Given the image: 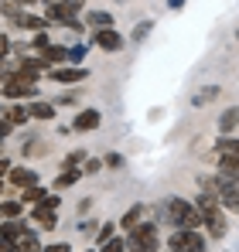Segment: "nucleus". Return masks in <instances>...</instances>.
Returning a JSON list of instances; mask_svg holds the SVG:
<instances>
[{
    "mask_svg": "<svg viewBox=\"0 0 239 252\" xmlns=\"http://www.w3.org/2000/svg\"><path fill=\"white\" fill-rule=\"evenodd\" d=\"M195 208L201 215V228L208 232V239H222L226 232H229V211L219 205V198H215V191L212 188H205L199 198H195Z\"/></svg>",
    "mask_w": 239,
    "mask_h": 252,
    "instance_id": "obj_1",
    "label": "nucleus"
},
{
    "mask_svg": "<svg viewBox=\"0 0 239 252\" xmlns=\"http://www.w3.org/2000/svg\"><path fill=\"white\" fill-rule=\"evenodd\" d=\"M201 188H212L215 191V198H219V205L226 211H236L239 215V181L236 177H229V174H215V177H199Z\"/></svg>",
    "mask_w": 239,
    "mask_h": 252,
    "instance_id": "obj_2",
    "label": "nucleus"
},
{
    "mask_svg": "<svg viewBox=\"0 0 239 252\" xmlns=\"http://www.w3.org/2000/svg\"><path fill=\"white\" fill-rule=\"evenodd\" d=\"M164 221H171L174 228H201V215L195 208V201H185V198L164 201Z\"/></svg>",
    "mask_w": 239,
    "mask_h": 252,
    "instance_id": "obj_3",
    "label": "nucleus"
},
{
    "mask_svg": "<svg viewBox=\"0 0 239 252\" xmlns=\"http://www.w3.org/2000/svg\"><path fill=\"white\" fill-rule=\"evenodd\" d=\"M160 239H158V221H140L126 232V252H158Z\"/></svg>",
    "mask_w": 239,
    "mask_h": 252,
    "instance_id": "obj_4",
    "label": "nucleus"
},
{
    "mask_svg": "<svg viewBox=\"0 0 239 252\" xmlns=\"http://www.w3.org/2000/svg\"><path fill=\"white\" fill-rule=\"evenodd\" d=\"M208 239L201 235L199 228H174L171 239H167V249L171 252H205Z\"/></svg>",
    "mask_w": 239,
    "mask_h": 252,
    "instance_id": "obj_5",
    "label": "nucleus"
},
{
    "mask_svg": "<svg viewBox=\"0 0 239 252\" xmlns=\"http://www.w3.org/2000/svg\"><path fill=\"white\" fill-rule=\"evenodd\" d=\"M44 17H51V21H58V24H65L69 31H82V21L62 3V0H48L44 3Z\"/></svg>",
    "mask_w": 239,
    "mask_h": 252,
    "instance_id": "obj_6",
    "label": "nucleus"
},
{
    "mask_svg": "<svg viewBox=\"0 0 239 252\" xmlns=\"http://www.w3.org/2000/svg\"><path fill=\"white\" fill-rule=\"evenodd\" d=\"M7 21H10L14 28H24V31H31V34H35V31H48V17H41V14H28L24 7H21V10H14Z\"/></svg>",
    "mask_w": 239,
    "mask_h": 252,
    "instance_id": "obj_7",
    "label": "nucleus"
},
{
    "mask_svg": "<svg viewBox=\"0 0 239 252\" xmlns=\"http://www.w3.org/2000/svg\"><path fill=\"white\" fill-rule=\"evenodd\" d=\"M92 44H99L103 51H120L126 41H123V34H120L117 28H96L92 31Z\"/></svg>",
    "mask_w": 239,
    "mask_h": 252,
    "instance_id": "obj_8",
    "label": "nucleus"
},
{
    "mask_svg": "<svg viewBox=\"0 0 239 252\" xmlns=\"http://www.w3.org/2000/svg\"><path fill=\"white\" fill-rule=\"evenodd\" d=\"M7 181H10V188H17V191L35 188V184H38V170H31V167H10V170H7Z\"/></svg>",
    "mask_w": 239,
    "mask_h": 252,
    "instance_id": "obj_9",
    "label": "nucleus"
},
{
    "mask_svg": "<svg viewBox=\"0 0 239 252\" xmlns=\"http://www.w3.org/2000/svg\"><path fill=\"white\" fill-rule=\"evenodd\" d=\"M89 72L82 68V65H72V68H48V79L58 85H72V82H82Z\"/></svg>",
    "mask_w": 239,
    "mask_h": 252,
    "instance_id": "obj_10",
    "label": "nucleus"
},
{
    "mask_svg": "<svg viewBox=\"0 0 239 252\" xmlns=\"http://www.w3.org/2000/svg\"><path fill=\"white\" fill-rule=\"evenodd\" d=\"M99 123H103L99 109H82L79 116L72 120V129H76V133H89V129H99Z\"/></svg>",
    "mask_w": 239,
    "mask_h": 252,
    "instance_id": "obj_11",
    "label": "nucleus"
},
{
    "mask_svg": "<svg viewBox=\"0 0 239 252\" xmlns=\"http://www.w3.org/2000/svg\"><path fill=\"white\" fill-rule=\"evenodd\" d=\"M31 218H35V221H38L41 228H44V232H51V228H55V225H58V215H55V208H48V205H35V211H31Z\"/></svg>",
    "mask_w": 239,
    "mask_h": 252,
    "instance_id": "obj_12",
    "label": "nucleus"
},
{
    "mask_svg": "<svg viewBox=\"0 0 239 252\" xmlns=\"http://www.w3.org/2000/svg\"><path fill=\"white\" fill-rule=\"evenodd\" d=\"M41 62H44L48 68H55V65L69 62V48H65V44H48V48L41 51Z\"/></svg>",
    "mask_w": 239,
    "mask_h": 252,
    "instance_id": "obj_13",
    "label": "nucleus"
},
{
    "mask_svg": "<svg viewBox=\"0 0 239 252\" xmlns=\"http://www.w3.org/2000/svg\"><path fill=\"white\" fill-rule=\"evenodd\" d=\"M24 232V221L21 218H3L0 221V239H7V242H17V235Z\"/></svg>",
    "mask_w": 239,
    "mask_h": 252,
    "instance_id": "obj_14",
    "label": "nucleus"
},
{
    "mask_svg": "<svg viewBox=\"0 0 239 252\" xmlns=\"http://www.w3.org/2000/svg\"><path fill=\"white\" fill-rule=\"evenodd\" d=\"M14 252H41V242H38V235L24 228V232L17 235V242H14Z\"/></svg>",
    "mask_w": 239,
    "mask_h": 252,
    "instance_id": "obj_15",
    "label": "nucleus"
},
{
    "mask_svg": "<svg viewBox=\"0 0 239 252\" xmlns=\"http://www.w3.org/2000/svg\"><path fill=\"white\" fill-rule=\"evenodd\" d=\"M215 164L222 174H229V177H236L239 181V157L236 154H215Z\"/></svg>",
    "mask_w": 239,
    "mask_h": 252,
    "instance_id": "obj_16",
    "label": "nucleus"
},
{
    "mask_svg": "<svg viewBox=\"0 0 239 252\" xmlns=\"http://www.w3.org/2000/svg\"><path fill=\"white\" fill-rule=\"evenodd\" d=\"M28 116H31V120H55V106L44 102V99H35V102L28 106Z\"/></svg>",
    "mask_w": 239,
    "mask_h": 252,
    "instance_id": "obj_17",
    "label": "nucleus"
},
{
    "mask_svg": "<svg viewBox=\"0 0 239 252\" xmlns=\"http://www.w3.org/2000/svg\"><path fill=\"white\" fill-rule=\"evenodd\" d=\"M236 126H239V109L233 106V109H226V113L219 116V133H222V136H229Z\"/></svg>",
    "mask_w": 239,
    "mask_h": 252,
    "instance_id": "obj_18",
    "label": "nucleus"
},
{
    "mask_svg": "<svg viewBox=\"0 0 239 252\" xmlns=\"http://www.w3.org/2000/svg\"><path fill=\"white\" fill-rule=\"evenodd\" d=\"M144 205H133V208L126 211V215H123V218H120V228H123V232H130V228H133V225H140V221H144Z\"/></svg>",
    "mask_w": 239,
    "mask_h": 252,
    "instance_id": "obj_19",
    "label": "nucleus"
},
{
    "mask_svg": "<svg viewBox=\"0 0 239 252\" xmlns=\"http://www.w3.org/2000/svg\"><path fill=\"white\" fill-rule=\"evenodd\" d=\"M85 24L89 28H113V14L110 10H89L85 14Z\"/></svg>",
    "mask_w": 239,
    "mask_h": 252,
    "instance_id": "obj_20",
    "label": "nucleus"
},
{
    "mask_svg": "<svg viewBox=\"0 0 239 252\" xmlns=\"http://www.w3.org/2000/svg\"><path fill=\"white\" fill-rule=\"evenodd\" d=\"M215 154H236L239 157V136H233V133L229 136H219L215 140Z\"/></svg>",
    "mask_w": 239,
    "mask_h": 252,
    "instance_id": "obj_21",
    "label": "nucleus"
},
{
    "mask_svg": "<svg viewBox=\"0 0 239 252\" xmlns=\"http://www.w3.org/2000/svg\"><path fill=\"white\" fill-rule=\"evenodd\" d=\"M82 177V170L79 167H72V170H62L58 177H55V191H62V188H72L76 181Z\"/></svg>",
    "mask_w": 239,
    "mask_h": 252,
    "instance_id": "obj_22",
    "label": "nucleus"
},
{
    "mask_svg": "<svg viewBox=\"0 0 239 252\" xmlns=\"http://www.w3.org/2000/svg\"><path fill=\"white\" fill-rule=\"evenodd\" d=\"M28 120H31V116H28V106L17 102V106L7 109V123H10V126H21V123H28Z\"/></svg>",
    "mask_w": 239,
    "mask_h": 252,
    "instance_id": "obj_23",
    "label": "nucleus"
},
{
    "mask_svg": "<svg viewBox=\"0 0 239 252\" xmlns=\"http://www.w3.org/2000/svg\"><path fill=\"white\" fill-rule=\"evenodd\" d=\"M21 211H24V201L17 198V201H3L0 205V218H21Z\"/></svg>",
    "mask_w": 239,
    "mask_h": 252,
    "instance_id": "obj_24",
    "label": "nucleus"
},
{
    "mask_svg": "<svg viewBox=\"0 0 239 252\" xmlns=\"http://www.w3.org/2000/svg\"><path fill=\"white\" fill-rule=\"evenodd\" d=\"M99 252H126V239H123V235H113L110 242L99 246Z\"/></svg>",
    "mask_w": 239,
    "mask_h": 252,
    "instance_id": "obj_25",
    "label": "nucleus"
},
{
    "mask_svg": "<svg viewBox=\"0 0 239 252\" xmlns=\"http://www.w3.org/2000/svg\"><path fill=\"white\" fill-rule=\"evenodd\" d=\"M21 201H35V205H38V201H44V191H41L38 184H35V188H24V191H21Z\"/></svg>",
    "mask_w": 239,
    "mask_h": 252,
    "instance_id": "obj_26",
    "label": "nucleus"
},
{
    "mask_svg": "<svg viewBox=\"0 0 239 252\" xmlns=\"http://www.w3.org/2000/svg\"><path fill=\"white\" fill-rule=\"evenodd\" d=\"M215 95H219V85H208V89H201L199 95H195V99H192V106H201V102H205V99H215Z\"/></svg>",
    "mask_w": 239,
    "mask_h": 252,
    "instance_id": "obj_27",
    "label": "nucleus"
},
{
    "mask_svg": "<svg viewBox=\"0 0 239 252\" xmlns=\"http://www.w3.org/2000/svg\"><path fill=\"white\" fill-rule=\"evenodd\" d=\"M151 28H154V21H140V24H137V31H133V41H144V38L151 34Z\"/></svg>",
    "mask_w": 239,
    "mask_h": 252,
    "instance_id": "obj_28",
    "label": "nucleus"
},
{
    "mask_svg": "<svg viewBox=\"0 0 239 252\" xmlns=\"http://www.w3.org/2000/svg\"><path fill=\"white\" fill-rule=\"evenodd\" d=\"M82 58H85V48H82V44L69 48V65H82Z\"/></svg>",
    "mask_w": 239,
    "mask_h": 252,
    "instance_id": "obj_29",
    "label": "nucleus"
},
{
    "mask_svg": "<svg viewBox=\"0 0 239 252\" xmlns=\"http://www.w3.org/2000/svg\"><path fill=\"white\" fill-rule=\"evenodd\" d=\"M21 3H24V0H0V10H3V14L10 17L14 10H21Z\"/></svg>",
    "mask_w": 239,
    "mask_h": 252,
    "instance_id": "obj_30",
    "label": "nucleus"
},
{
    "mask_svg": "<svg viewBox=\"0 0 239 252\" xmlns=\"http://www.w3.org/2000/svg\"><path fill=\"white\" fill-rule=\"evenodd\" d=\"M48 31H35V51H44V48H48Z\"/></svg>",
    "mask_w": 239,
    "mask_h": 252,
    "instance_id": "obj_31",
    "label": "nucleus"
},
{
    "mask_svg": "<svg viewBox=\"0 0 239 252\" xmlns=\"http://www.w3.org/2000/svg\"><path fill=\"white\" fill-rule=\"evenodd\" d=\"M110 239H113V225H103L99 235H96V246H103V242H110Z\"/></svg>",
    "mask_w": 239,
    "mask_h": 252,
    "instance_id": "obj_32",
    "label": "nucleus"
},
{
    "mask_svg": "<svg viewBox=\"0 0 239 252\" xmlns=\"http://www.w3.org/2000/svg\"><path fill=\"white\" fill-rule=\"evenodd\" d=\"M103 164H106V167H123V157H120V154H106Z\"/></svg>",
    "mask_w": 239,
    "mask_h": 252,
    "instance_id": "obj_33",
    "label": "nucleus"
},
{
    "mask_svg": "<svg viewBox=\"0 0 239 252\" xmlns=\"http://www.w3.org/2000/svg\"><path fill=\"white\" fill-rule=\"evenodd\" d=\"M7 55H10V38H7V34H0V62H3Z\"/></svg>",
    "mask_w": 239,
    "mask_h": 252,
    "instance_id": "obj_34",
    "label": "nucleus"
},
{
    "mask_svg": "<svg viewBox=\"0 0 239 252\" xmlns=\"http://www.w3.org/2000/svg\"><path fill=\"white\" fill-rule=\"evenodd\" d=\"M41 252H72V249H69L65 242H51V246H44Z\"/></svg>",
    "mask_w": 239,
    "mask_h": 252,
    "instance_id": "obj_35",
    "label": "nucleus"
},
{
    "mask_svg": "<svg viewBox=\"0 0 239 252\" xmlns=\"http://www.w3.org/2000/svg\"><path fill=\"white\" fill-rule=\"evenodd\" d=\"M62 3H65V7H69L72 14H79L82 7H85V0H62Z\"/></svg>",
    "mask_w": 239,
    "mask_h": 252,
    "instance_id": "obj_36",
    "label": "nucleus"
},
{
    "mask_svg": "<svg viewBox=\"0 0 239 252\" xmlns=\"http://www.w3.org/2000/svg\"><path fill=\"white\" fill-rule=\"evenodd\" d=\"M99 167H103V164H99V157H92V160H89V164L82 167V174H96Z\"/></svg>",
    "mask_w": 239,
    "mask_h": 252,
    "instance_id": "obj_37",
    "label": "nucleus"
},
{
    "mask_svg": "<svg viewBox=\"0 0 239 252\" xmlns=\"http://www.w3.org/2000/svg\"><path fill=\"white\" fill-rule=\"evenodd\" d=\"M41 205H48V208L58 211V194H44V201H41Z\"/></svg>",
    "mask_w": 239,
    "mask_h": 252,
    "instance_id": "obj_38",
    "label": "nucleus"
},
{
    "mask_svg": "<svg viewBox=\"0 0 239 252\" xmlns=\"http://www.w3.org/2000/svg\"><path fill=\"white\" fill-rule=\"evenodd\" d=\"M7 170H10V160H7V157H0V177H7Z\"/></svg>",
    "mask_w": 239,
    "mask_h": 252,
    "instance_id": "obj_39",
    "label": "nucleus"
},
{
    "mask_svg": "<svg viewBox=\"0 0 239 252\" xmlns=\"http://www.w3.org/2000/svg\"><path fill=\"white\" fill-rule=\"evenodd\" d=\"M167 7H171V10H181V7H185V0H167Z\"/></svg>",
    "mask_w": 239,
    "mask_h": 252,
    "instance_id": "obj_40",
    "label": "nucleus"
},
{
    "mask_svg": "<svg viewBox=\"0 0 239 252\" xmlns=\"http://www.w3.org/2000/svg\"><path fill=\"white\" fill-rule=\"evenodd\" d=\"M7 133H10V123H0V140H3Z\"/></svg>",
    "mask_w": 239,
    "mask_h": 252,
    "instance_id": "obj_41",
    "label": "nucleus"
},
{
    "mask_svg": "<svg viewBox=\"0 0 239 252\" xmlns=\"http://www.w3.org/2000/svg\"><path fill=\"white\" fill-rule=\"evenodd\" d=\"M24 3H48V0H24Z\"/></svg>",
    "mask_w": 239,
    "mask_h": 252,
    "instance_id": "obj_42",
    "label": "nucleus"
},
{
    "mask_svg": "<svg viewBox=\"0 0 239 252\" xmlns=\"http://www.w3.org/2000/svg\"><path fill=\"white\" fill-rule=\"evenodd\" d=\"M0 194H3V181H0Z\"/></svg>",
    "mask_w": 239,
    "mask_h": 252,
    "instance_id": "obj_43",
    "label": "nucleus"
},
{
    "mask_svg": "<svg viewBox=\"0 0 239 252\" xmlns=\"http://www.w3.org/2000/svg\"><path fill=\"white\" fill-rule=\"evenodd\" d=\"M236 38H239V31H236Z\"/></svg>",
    "mask_w": 239,
    "mask_h": 252,
    "instance_id": "obj_44",
    "label": "nucleus"
},
{
    "mask_svg": "<svg viewBox=\"0 0 239 252\" xmlns=\"http://www.w3.org/2000/svg\"><path fill=\"white\" fill-rule=\"evenodd\" d=\"M89 252H96V249H89Z\"/></svg>",
    "mask_w": 239,
    "mask_h": 252,
    "instance_id": "obj_45",
    "label": "nucleus"
},
{
    "mask_svg": "<svg viewBox=\"0 0 239 252\" xmlns=\"http://www.w3.org/2000/svg\"><path fill=\"white\" fill-rule=\"evenodd\" d=\"M0 113H3V109H0Z\"/></svg>",
    "mask_w": 239,
    "mask_h": 252,
    "instance_id": "obj_46",
    "label": "nucleus"
}]
</instances>
